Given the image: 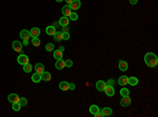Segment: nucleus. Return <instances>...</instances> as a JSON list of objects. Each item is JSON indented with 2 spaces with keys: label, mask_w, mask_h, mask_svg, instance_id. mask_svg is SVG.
I'll return each mask as SVG.
<instances>
[{
  "label": "nucleus",
  "mask_w": 158,
  "mask_h": 117,
  "mask_svg": "<svg viewBox=\"0 0 158 117\" xmlns=\"http://www.w3.org/2000/svg\"><path fill=\"white\" fill-rule=\"evenodd\" d=\"M59 51H61V52H63V51H64V47H59Z\"/></svg>",
  "instance_id": "a19ab883"
},
{
  "label": "nucleus",
  "mask_w": 158,
  "mask_h": 117,
  "mask_svg": "<svg viewBox=\"0 0 158 117\" xmlns=\"http://www.w3.org/2000/svg\"><path fill=\"white\" fill-rule=\"evenodd\" d=\"M55 68L57 69V70H62V69H64V68H65V62H64V60L58 59L57 61H56V63H55Z\"/></svg>",
  "instance_id": "6e6552de"
},
{
  "label": "nucleus",
  "mask_w": 158,
  "mask_h": 117,
  "mask_svg": "<svg viewBox=\"0 0 158 117\" xmlns=\"http://www.w3.org/2000/svg\"><path fill=\"white\" fill-rule=\"evenodd\" d=\"M30 34H31V37L37 38V37H39V35H40V30L38 29V27H33V29L30 31Z\"/></svg>",
  "instance_id": "9b49d317"
},
{
  "label": "nucleus",
  "mask_w": 158,
  "mask_h": 117,
  "mask_svg": "<svg viewBox=\"0 0 158 117\" xmlns=\"http://www.w3.org/2000/svg\"><path fill=\"white\" fill-rule=\"evenodd\" d=\"M59 89H60L61 91H68L69 90V82H66V81H61V82L59 83Z\"/></svg>",
  "instance_id": "412c9836"
},
{
  "label": "nucleus",
  "mask_w": 158,
  "mask_h": 117,
  "mask_svg": "<svg viewBox=\"0 0 158 117\" xmlns=\"http://www.w3.org/2000/svg\"><path fill=\"white\" fill-rule=\"evenodd\" d=\"M32 70H33V65H30V62L23 65V71H24L25 73H30V72H32Z\"/></svg>",
  "instance_id": "b1692460"
},
{
  "label": "nucleus",
  "mask_w": 158,
  "mask_h": 117,
  "mask_svg": "<svg viewBox=\"0 0 158 117\" xmlns=\"http://www.w3.org/2000/svg\"><path fill=\"white\" fill-rule=\"evenodd\" d=\"M45 32H47V34H48V35H50V36H54V34L56 33V29H55V26H48V27H47V30H45Z\"/></svg>",
  "instance_id": "6ab92c4d"
},
{
  "label": "nucleus",
  "mask_w": 158,
  "mask_h": 117,
  "mask_svg": "<svg viewBox=\"0 0 158 117\" xmlns=\"http://www.w3.org/2000/svg\"><path fill=\"white\" fill-rule=\"evenodd\" d=\"M137 2H138V0H130V3H131V4H136Z\"/></svg>",
  "instance_id": "4c0bfd02"
},
{
  "label": "nucleus",
  "mask_w": 158,
  "mask_h": 117,
  "mask_svg": "<svg viewBox=\"0 0 158 117\" xmlns=\"http://www.w3.org/2000/svg\"><path fill=\"white\" fill-rule=\"evenodd\" d=\"M71 10L73 11H77L80 9V5H81V2H80V0H73L71 2V4H69Z\"/></svg>",
  "instance_id": "7ed1b4c3"
},
{
  "label": "nucleus",
  "mask_w": 158,
  "mask_h": 117,
  "mask_svg": "<svg viewBox=\"0 0 158 117\" xmlns=\"http://www.w3.org/2000/svg\"><path fill=\"white\" fill-rule=\"evenodd\" d=\"M20 37L23 39V40H29V38L31 37V34H30V31L27 30H22L20 32Z\"/></svg>",
  "instance_id": "1a4fd4ad"
},
{
  "label": "nucleus",
  "mask_w": 158,
  "mask_h": 117,
  "mask_svg": "<svg viewBox=\"0 0 158 117\" xmlns=\"http://www.w3.org/2000/svg\"><path fill=\"white\" fill-rule=\"evenodd\" d=\"M75 89V84L74 83H69V90H74Z\"/></svg>",
  "instance_id": "c9c22d12"
},
{
  "label": "nucleus",
  "mask_w": 158,
  "mask_h": 117,
  "mask_svg": "<svg viewBox=\"0 0 158 117\" xmlns=\"http://www.w3.org/2000/svg\"><path fill=\"white\" fill-rule=\"evenodd\" d=\"M128 62L124 61V60H120L119 61V70L122 71V72H124V71L128 70Z\"/></svg>",
  "instance_id": "2eb2a0df"
},
{
  "label": "nucleus",
  "mask_w": 158,
  "mask_h": 117,
  "mask_svg": "<svg viewBox=\"0 0 158 117\" xmlns=\"http://www.w3.org/2000/svg\"><path fill=\"white\" fill-rule=\"evenodd\" d=\"M69 22H70V19L68 17H61L60 19H59V24H60L61 26H69Z\"/></svg>",
  "instance_id": "4468645a"
},
{
  "label": "nucleus",
  "mask_w": 158,
  "mask_h": 117,
  "mask_svg": "<svg viewBox=\"0 0 158 117\" xmlns=\"http://www.w3.org/2000/svg\"><path fill=\"white\" fill-rule=\"evenodd\" d=\"M128 81H129V78L126 76H120L118 79V83L120 86H125V84H128Z\"/></svg>",
  "instance_id": "a211bd4d"
},
{
  "label": "nucleus",
  "mask_w": 158,
  "mask_h": 117,
  "mask_svg": "<svg viewBox=\"0 0 158 117\" xmlns=\"http://www.w3.org/2000/svg\"><path fill=\"white\" fill-rule=\"evenodd\" d=\"M64 1L66 2V4H68V5H69V4H71V2L73 1V0H64Z\"/></svg>",
  "instance_id": "58836bf2"
},
{
  "label": "nucleus",
  "mask_w": 158,
  "mask_h": 117,
  "mask_svg": "<svg viewBox=\"0 0 158 117\" xmlns=\"http://www.w3.org/2000/svg\"><path fill=\"white\" fill-rule=\"evenodd\" d=\"M145 61L147 66L150 68H155L158 63V58L154 53H146L145 56Z\"/></svg>",
  "instance_id": "f257e3e1"
},
{
  "label": "nucleus",
  "mask_w": 158,
  "mask_h": 117,
  "mask_svg": "<svg viewBox=\"0 0 158 117\" xmlns=\"http://www.w3.org/2000/svg\"><path fill=\"white\" fill-rule=\"evenodd\" d=\"M45 50H47L48 52L54 51V44H53V43H48V44H45Z\"/></svg>",
  "instance_id": "c756f323"
},
{
  "label": "nucleus",
  "mask_w": 158,
  "mask_h": 117,
  "mask_svg": "<svg viewBox=\"0 0 158 117\" xmlns=\"http://www.w3.org/2000/svg\"><path fill=\"white\" fill-rule=\"evenodd\" d=\"M114 83V80L113 79H111V80H109L108 82H107V84H109V86H112V84Z\"/></svg>",
  "instance_id": "e433bc0d"
},
{
  "label": "nucleus",
  "mask_w": 158,
  "mask_h": 117,
  "mask_svg": "<svg viewBox=\"0 0 158 117\" xmlns=\"http://www.w3.org/2000/svg\"><path fill=\"white\" fill-rule=\"evenodd\" d=\"M32 80H33V82H35V83H39L41 81V74L35 73L34 75L32 76Z\"/></svg>",
  "instance_id": "dca6fc26"
},
{
  "label": "nucleus",
  "mask_w": 158,
  "mask_h": 117,
  "mask_svg": "<svg viewBox=\"0 0 158 117\" xmlns=\"http://www.w3.org/2000/svg\"><path fill=\"white\" fill-rule=\"evenodd\" d=\"M20 108H21V105L19 104V102H14V104H13V110H14V111L18 112L20 110Z\"/></svg>",
  "instance_id": "7c9ffc66"
},
{
  "label": "nucleus",
  "mask_w": 158,
  "mask_h": 117,
  "mask_svg": "<svg viewBox=\"0 0 158 117\" xmlns=\"http://www.w3.org/2000/svg\"><path fill=\"white\" fill-rule=\"evenodd\" d=\"M57 2H61V1H63V0H56Z\"/></svg>",
  "instance_id": "37998d69"
},
{
  "label": "nucleus",
  "mask_w": 158,
  "mask_h": 117,
  "mask_svg": "<svg viewBox=\"0 0 158 117\" xmlns=\"http://www.w3.org/2000/svg\"><path fill=\"white\" fill-rule=\"evenodd\" d=\"M40 43H41V41H40V39L38 38V37L32 39V44H33L34 47H39Z\"/></svg>",
  "instance_id": "bb28decb"
},
{
  "label": "nucleus",
  "mask_w": 158,
  "mask_h": 117,
  "mask_svg": "<svg viewBox=\"0 0 158 117\" xmlns=\"http://www.w3.org/2000/svg\"><path fill=\"white\" fill-rule=\"evenodd\" d=\"M19 96L17 94H10L9 95V97H8V100L10 101V102H12V104H14V102H18L19 101Z\"/></svg>",
  "instance_id": "f8f14e48"
},
{
  "label": "nucleus",
  "mask_w": 158,
  "mask_h": 117,
  "mask_svg": "<svg viewBox=\"0 0 158 117\" xmlns=\"http://www.w3.org/2000/svg\"><path fill=\"white\" fill-rule=\"evenodd\" d=\"M23 44L24 45H27V44H29V40H23Z\"/></svg>",
  "instance_id": "ea45409f"
},
{
  "label": "nucleus",
  "mask_w": 158,
  "mask_h": 117,
  "mask_svg": "<svg viewBox=\"0 0 158 117\" xmlns=\"http://www.w3.org/2000/svg\"><path fill=\"white\" fill-rule=\"evenodd\" d=\"M19 104L21 105V107H25V105L27 104V99L25 97H22V98H19Z\"/></svg>",
  "instance_id": "cd10ccee"
},
{
  "label": "nucleus",
  "mask_w": 158,
  "mask_h": 117,
  "mask_svg": "<svg viewBox=\"0 0 158 117\" xmlns=\"http://www.w3.org/2000/svg\"><path fill=\"white\" fill-rule=\"evenodd\" d=\"M63 27V31H62V33H64V32H68V29H66V26H62Z\"/></svg>",
  "instance_id": "79ce46f5"
},
{
  "label": "nucleus",
  "mask_w": 158,
  "mask_h": 117,
  "mask_svg": "<svg viewBox=\"0 0 158 117\" xmlns=\"http://www.w3.org/2000/svg\"><path fill=\"white\" fill-rule=\"evenodd\" d=\"M94 116H95V117H102V113H101V110L99 109V111H98L97 113H95Z\"/></svg>",
  "instance_id": "f704fd0d"
},
{
  "label": "nucleus",
  "mask_w": 158,
  "mask_h": 117,
  "mask_svg": "<svg viewBox=\"0 0 158 117\" xmlns=\"http://www.w3.org/2000/svg\"><path fill=\"white\" fill-rule=\"evenodd\" d=\"M120 94H121V96H122V97H123V96H129L130 91L128 90V89L123 88V89H121V90H120Z\"/></svg>",
  "instance_id": "c85d7f7f"
},
{
  "label": "nucleus",
  "mask_w": 158,
  "mask_h": 117,
  "mask_svg": "<svg viewBox=\"0 0 158 117\" xmlns=\"http://www.w3.org/2000/svg\"><path fill=\"white\" fill-rule=\"evenodd\" d=\"M105 87H107V82H104V81H102V80H98L96 82V89L99 92L104 91Z\"/></svg>",
  "instance_id": "423d86ee"
},
{
  "label": "nucleus",
  "mask_w": 158,
  "mask_h": 117,
  "mask_svg": "<svg viewBox=\"0 0 158 117\" xmlns=\"http://www.w3.org/2000/svg\"><path fill=\"white\" fill-rule=\"evenodd\" d=\"M65 66H66V68H71V66L73 65V61H72V60L71 59H68V60H65Z\"/></svg>",
  "instance_id": "473e14b6"
},
{
  "label": "nucleus",
  "mask_w": 158,
  "mask_h": 117,
  "mask_svg": "<svg viewBox=\"0 0 158 117\" xmlns=\"http://www.w3.org/2000/svg\"><path fill=\"white\" fill-rule=\"evenodd\" d=\"M17 61H18L19 65H26V63H29L30 59H29V57H27L25 54H21V55L18 56V58H17Z\"/></svg>",
  "instance_id": "f03ea898"
},
{
  "label": "nucleus",
  "mask_w": 158,
  "mask_h": 117,
  "mask_svg": "<svg viewBox=\"0 0 158 117\" xmlns=\"http://www.w3.org/2000/svg\"><path fill=\"white\" fill-rule=\"evenodd\" d=\"M62 35H63L62 32H56V33L54 34V39L56 41H61V40H63Z\"/></svg>",
  "instance_id": "4be33fe9"
},
{
  "label": "nucleus",
  "mask_w": 158,
  "mask_h": 117,
  "mask_svg": "<svg viewBox=\"0 0 158 117\" xmlns=\"http://www.w3.org/2000/svg\"><path fill=\"white\" fill-rule=\"evenodd\" d=\"M62 52L59 51V50H57V51H54V58L55 59H62Z\"/></svg>",
  "instance_id": "393cba45"
},
{
  "label": "nucleus",
  "mask_w": 158,
  "mask_h": 117,
  "mask_svg": "<svg viewBox=\"0 0 158 117\" xmlns=\"http://www.w3.org/2000/svg\"><path fill=\"white\" fill-rule=\"evenodd\" d=\"M101 113H102V116H111L112 115V109L111 108H103L101 110Z\"/></svg>",
  "instance_id": "aec40b11"
},
{
  "label": "nucleus",
  "mask_w": 158,
  "mask_h": 117,
  "mask_svg": "<svg viewBox=\"0 0 158 117\" xmlns=\"http://www.w3.org/2000/svg\"><path fill=\"white\" fill-rule=\"evenodd\" d=\"M35 71H36V73H39V74H42L44 72V65H42V63L38 62L35 65Z\"/></svg>",
  "instance_id": "ddd939ff"
},
{
  "label": "nucleus",
  "mask_w": 158,
  "mask_h": 117,
  "mask_svg": "<svg viewBox=\"0 0 158 117\" xmlns=\"http://www.w3.org/2000/svg\"><path fill=\"white\" fill-rule=\"evenodd\" d=\"M138 83V79H137L136 77H130L129 78V81H128V84H131V86H136V84Z\"/></svg>",
  "instance_id": "5701e85b"
},
{
  "label": "nucleus",
  "mask_w": 158,
  "mask_h": 117,
  "mask_svg": "<svg viewBox=\"0 0 158 117\" xmlns=\"http://www.w3.org/2000/svg\"><path fill=\"white\" fill-rule=\"evenodd\" d=\"M131 102H132V100L129 96H123L122 99L120 100V104L122 105V107H129V105L131 104Z\"/></svg>",
  "instance_id": "20e7f679"
},
{
  "label": "nucleus",
  "mask_w": 158,
  "mask_h": 117,
  "mask_svg": "<svg viewBox=\"0 0 158 117\" xmlns=\"http://www.w3.org/2000/svg\"><path fill=\"white\" fill-rule=\"evenodd\" d=\"M51 78H52V75H51V73H49V72H45L44 71V72L41 74V79L44 81H50Z\"/></svg>",
  "instance_id": "f3484780"
},
{
  "label": "nucleus",
  "mask_w": 158,
  "mask_h": 117,
  "mask_svg": "<svg viewBox=\"0 0 158 117\" xmlns=\"http://www.w3.org/2000/svg\"><path fill=\"white\" fill-rule=\"evenodd\" d=\"M62 38H63V40H69L70 39V34L68 33V32H64L62 35Z\"/></svg>",
  "instance_id": "72a5a7b5"
},
{
  "label": "nucleus",
  "mask_w": 158,
  "mask_h": 117,
  "mask_svg": "<svg viewBox=\"0 0 158 117\" xmlns=\"http://www.w3.org/2000/svg\"><path fill=\"white\" fill-rule=\"evenodd\" d=\"M104 92L108 96H114V94H115V90L113 86H109V84H107V87L104 89Z\"/></svg>",
  "instance_id": "39448f33"
},
{
  "label": "nucleus",
  "mask_w": 158,
  "mask_h": 117,
  "mask_svg": "<svg viewBox=\"0 0 158 117\" xmlns=\"http://www.w3.org/2000/svg\"><path fill=\"white\" fill-rule=\"evenodd\" d=\"M69 17H70V19L73 20V21H75V20L78 19V15H77L76 13H71V15H70Z\"/></svg>",
  "instance_id": "2f4dec72"
},
{
  "label": "nucleus",
  "mask_w": 158,
  "mask_h": 117,
  "mask_svg": "<svg viewBox=\"0 0 158 117\" xmlns=\"http://www.w3.org/2000/svg\"><path fill=\"white\" fill-rule=\"evenodd\" d=\"M13 49L16 52H21L22 51V44H21V42H19L18 40L13 41Z\"/></svg>",
  "instance_id": "0eeeda50"
},
{
  "label": "nucleus",
  "mask_w": 158,
  "mask_h": 117,
  "mask_svg": "<svg viewBox=\"0 0 158 117\" xmlns=\"http://www.w3.org/2000/svg\"><path fill=\"white\" fill-rule=\"evenodd\" d=\"M98 111H99V108H98V105L96 104H93V105H91L90 107V112H91V114H95V113H97Z\"/></svg>",
  "instance_id": "a878e982"
},
{
  "label": "nucleus",
  "mask_w": 158,
  "mask_h": 117,
  "mask_svg": "<svg viewBox=\"0 0 158 117\" xmlns=\"http://www.w3.org/2000/svg\"><path fill=\"white\" fill-rule=\"evenodd\" d=\"M71 13H72V10H71V8H70V5L65 4V5L62 8V14H63V16L69 17L70 15H71Z\"/></svg>",
  "instance_id": "9d476101"
}]
</instances>
